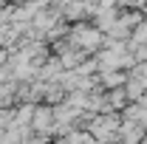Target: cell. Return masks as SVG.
<instances>
[{"label": "cell", "mask_w": 147, "mask_h": 144, "mask_svg": "<svg viewBox=\"0 0 147 144\" xmlns=\"http://www.w3.org/2000/svg\"><path fill=\"white\" fill-rule=\"evenodd\" d=\"M119 119L113 116V113H108V116H96L91 124H88V133H91L96 141H113L116 136H119Z\"/></svg>", "instance_id": "1"}, {"label": "cell", "mask_w": 147, "mask_h": 144, "mask_svg": "<svg viewBox=\"0 0 147 144\" xmlns=\"http://www.w3.org/2000/svg\"><path fill=\"white\" fill-rule=\"evenodd\" d=\"M51 122H54V116H51V113H45V110H42V113H40V122H37V124L42 127V130H48V127H51Z\"/></svg>", "instance_id": "6"}, {"label": "cell", "mask_w": 147, "mask_h": 144, "mask_svg": "<svg viewBox=\"0 0 147 144\" xmlns=\"http://www.w3.org/2000/svg\"><path fill=\"white\" fill-rule=\"evenodd\" d=\"M130 79L139 82V85L147 90V62H144V65H139V68H133V76H130Z\"/></svg>", "instance_id": "5"}, {"label": "cell", "mask_w": 147, "mask_h": 144, "mask_svg": "<svg viewBox=\"0 0 147 144\" xmlns=\"http://www.w3.org/2000/svg\"><path fill=\"white\" fill-rule=\"evenodd\" d=\"M96 139H93L91 133H71L68 139H65V144H93Z\"/></svg>", "instance_id": "4"}, {"label": "cell", "mask_w": 147, "mask_h": 144, "mask_svg": "<svg viewBox=\"0 0 147 144\" xmlns=\"http://www.w3.org/2000/svg\"><path fill=\"white\" fill-rule=\"evenodd\" d=\"M125 82H127V76H125L122 71H105V73H102V85H105V88H110V90L122 88Z\"/></svg>", "instance_id": "3"}, {"label": "cell", "mask_w": 147, "mask_h": 144, "mask_svg": "<svg viewBox=\"0 0 147 144\" xmlns=\"http://www.w3.org/2000/svg\"><path fill=\"white\" fill-rule=\"evenodd\" d=\"M74 45L76 48H85V51H93L99 45V31L91 28V26H76L74 28Z\"/></svg>", "instance_id": "2"}]
</instances>
